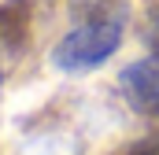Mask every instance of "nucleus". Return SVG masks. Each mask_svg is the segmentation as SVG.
<instances>
[{
	"mask_svg": "<svg viewBox=\"0 0 159 155\" xmlns=\"http://www.w3.org/2000/svg\"><path fill=\"white\" fill-rule=\"evenodd\" d=\"M141 155H159V148H148V152H141Z\"/></svg>",
	"mask_w": 159,
	"mask_h": 155,
	"instance_id": "3",
	"label": "nucleus"
},
{
	"mask_svg": "<svg viewBox=\"0 0 159 155\" xmlns=\"http://www.w3.org/2000/svg\"><path fill=\"white\" fill-rule=\"evenodd\" d=\"M119 44H122V22L100 15V19H89V22L74 26L67 37L59 41V44L52 48V63H56L59 70H67V74L93 70V67H100L104 59H111Z\"/></svg>",
	"mask_w": 159,
	"mask_h": 155,
	"instance_id": "1",
	"label": "nucleus"
},
{
	"mask_svg": "<svg viewBox=\"0 0 159 155\" xmlns=\"http://www.w3.org/2000/svg\"><path fill=\"white\" fill-rule=\"evenodd\" d=\"M122 96L144 111V115H159V55H148V59H137L133 67L122 70Z\"/></svg>",
	"mask_w": 159,
	"mask_h": 155,
	"instance_id": "2",
	"label": "nucleus"
}]
</instances>
